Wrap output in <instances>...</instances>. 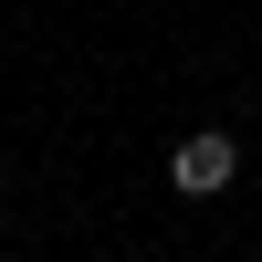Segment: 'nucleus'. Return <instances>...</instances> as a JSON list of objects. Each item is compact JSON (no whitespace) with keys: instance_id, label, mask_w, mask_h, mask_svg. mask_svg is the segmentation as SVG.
<instances>
[{"instance_id":"1","label":"nucleus","mask_w":262,"mask_h":262,"mask_svg":"<svg viewBox=\"0 0 262 262\" xmlns=\"http://www.w3.org/2000/svg\"><path fill=\"white\" fill-rule=\"evenodd\" d=\"M168 179H179L189 200H221V189L242 179V147H231L221 126H210V137H179V147H168Z\"/></svg>"}]
</instances>
